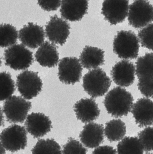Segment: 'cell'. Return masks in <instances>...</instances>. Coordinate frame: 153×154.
<instances>
[{"label": "cell", "instance_id": "obj_27", "mask_svg": "<svg viewBox=\"0 0 153 154\" xmlns=\"http://www.w3.org/2000/svg\"><path fill=\"white\" fill-rule=\"evenodd\" d=\"M152 23L144 27L138 32V39L144 48L152 50L153 46Z\"/></svg>", "mask_w": 153, "mask_h": 154}, {"label": "cell", "instance_id": "obj_34", "mask_svg": "<svg viewBox=\"0 0 153 154\" xmlns=\"http://www.w3.org/2000/svg\"><path fill=\"white\" fill-rule=\"evenodd\" d=\"M1 58H0V67H1Z\"/></svg>", "mask_w": 153, "mask_h": 154}, {"label": "cell", "instance_id": "obj_5", "mask_svg": "<svg viewBox=\"0 0 153 154\" xmlns=\"http://www.w3.org/2000/svg\"><path fill=\"white\" fill-rule=\"evenodd\" d=\"M6 66L15 70H25L34 61L33 54L22 44H14L4 52Z\"/></svg>", "mask_w": 153, "mask_h": 154}, {"label": "cell", "instance_id": "obj_18", "mask_svg": "<svg viewBox=\"0 0 153 154\" xmlns=\"http://www.w3.org/2000/svg\"><path fill=\"white\" fill-rule=\"evenodd\" d=\"M77 119L83 123H90L99 117L100 110L98 104L92 98H82L74 106Z\"/></svg>", "mask_w": 153, "mask_h": 154}, {"label": "cell", "instance_id": "obj_32", "mask_svg": "<svg viewBox=\"0 0 153 154\" xmlns=\"http://www.w3.org/2000/svg\"><path fill=\"white\" fill-rule=\"evenodd\" d=\"M4 124V117L3 112L0 107V127L3 125Z\"/></svg>", "mask_w": 153, "mask_h": 154}, {"label": "cell", "instance_id": "obj_29", "mask_svg": "<svg viewBox=\"0 0 153 154\" xmlns=\"http://www.w3.org/2000/svg\"><path fill=\"white\" fill-rule=\"evenodd\" d=\"M138 139L144 151L151 152L153 150V128L148 127L138 134Z\"/></svg>", "mask_w": 153, "mask_h": 154}, {"label": "cell", "instance_id": "obj_23", "mask_svg": "<svg viewBox=\"0 0 153 154\" xmlns=\"http://www.w3.org/2000/svg\"><path fill=\"white\" fill-rule=\"evenodd\" d=\"M117 154H143L144 149L137 137L123 138L117 146Z\"/></svg>", "mask_w": 153, "mask_h": 154}, {"label": "cell", "instance_id": "obj_33", "mask_svg": "<svg viewBox=\"0 0 153 154\" xmlns=\"http://www.w3.org/2000/svg\"><path fill=\"white\" fill-rule=\"evenodd\" d=\"M0 154H5V149L0 142Z\"/></svg>", "mask_w": 153, "mask_h": 154}, {"label": "cell", "instance_id": "obj_1", "mask_svg": "<svg viewBox=\"0 0 153 154\" xmlns=\"http://www.w3.org/2000/svg\"><path fill=\"white\" fill-rule=\"evenodd\" d=\"M134 99L132 94L120 87L112 89L106 95L104 105L108 114L116 118L127 116L131 111Z\"/></svg>", "mask_w": 153, "mask_h": 154}, {"label": "cell", "instance_id": "obj_16", "mask_svg": "<svg viewBox=\"0 0 153 154\" xmlns=\"http://www.w3.org/2000/svg\"><path fill=\"white\" fill-rule=\"evenodd\" d=\"M60 6L61 16L64 20L78 21L87 13L89 0H62Z\"/></svg>", "mask_w": 153, "mask_h": 154}, {"label": "cell", "instance_id": "obj_35", "mask_svg": "<svg viewBox=\"0 0 153 154\" xmlns=\"http://www.w3.org/2000/svg\"><path fill=\"white\" fill-rule=\"evenodd\" d=\"M152 154V153H148V154Z\"/></svg>", "mask_w": 153, "mask_h": 154}, {"label": "cell", "instance_id": "obj_3", "mask_svg": "<svg viewBox=\"0 0 153 154\" xmlns=\"http://www.w3.org/2000/svg\"><path fill=\"white\" fill-rule=\"evenodd\" d=\"M111 81L106 72L100 68L91 69L83 78L84 91L93 98L101 97L109 89Z\"/></svg>", "mask_w": 153, "mask_h": 154}, {"label": "cell", "instance_id": "obj_14", "mask_svg": "<svg viewBox=\"0 0 153 154\" xmlns=\"http://www.w3.org/2000/svg\"><path fill=\"white\" fill-rule=\"evenodd\" d=\"M25 123L27 131L35 138L46 135L51 131L52 122L50 119L41 113H32L27 116Z\"/></svg>", "mask_w": 153, "mask_h": 154}, {"label": "cell", "instance_id": "obj_13", "mask_svg": "<svg viewBox=\"0 0 153 154\" xmlns=\"http://www.w3.org/2000/svg\"><path fill=\"white\" fill-rule=\"evenodd\" d=\"M45 36L43 27L33 23H29L19 32V39L22 45L33 49L38 48L44 42Z\"/></svg>", "mask_w": 153, "mask_h": 154}, {"label": "cell", "instance_id": "obj_17", "mask_svg": "<svg viewBox=\"0 0 153 154\" xmlns=\"http://www.w3.org/2000/svg\"><path fill=\"white\" fill-rule=\"evenodd\" d=\"M132 113L136 123L140 127L150 126L153 122V103L148 98H141L133 104Z\"/></svg>", "mask_w": 153, "mask_h": 154}, {"label": "cell", "instance_id": "obj_19", "mask_svg": "<svg viewBox=\"0 0 153 154\" xmlns=\"http://www.w3.org/2000/svg\"><path fill=\"white\" fill-rule=\"evenodd\" d=\"M80 138L84 145L87 148L98 147L104 138V128L97 123H89L84 125L80 133Z\"/></svg>", "mask_w": 153, "mask_h": 154}, {"label": "cell", "instance_id": "obj_12", "mask_svg": "<svg viewBox=\"0 0 153 154\" xmlns=\"http://www.w3.org/2000/svg\"><path fill=\"white\" fill-rule=\"evenodd\" d=\"M70 29L65 20L54 15L46 25L45 34L51 43L63 46L70 35Z\"/></svg>", "mask_w": 153, "mask_h": 154}, {"label": "cell", "instance_id": "obj_31", "mask_svg": "<svg viewBox=\"0 0 153 154\" xmlns=\"http://www.w3.org/2000/svg\"><path fill=\"white\" fill-rule=\"evenodd\" d=\"M92 154H117L115 148L109 146L97 147Z\"/></svg>", "mask_w": 153, "mask_h": 154}, {"label": "cell", "instance_id": "obj_28", "mask_svg": "<svg viewBox=\"0 0 153 154\" xmlns=\"http://www.w3.org/2000/svg\"><path fill=\"white\" fill-rule=\"evenodd\" d=\"M62 154H87V149L78 140L70 138L64 145Z\"/></svg>", "mask_w": 153, "mask_h": 154}, {"label": "cell", "instance_id": "obj_10", "mask_svg": "<svg viewBox=\"0 0 153 154\" xmlns=\"http://www.w3.org/2000/svg\"><path fill=\"white\" fill-rule=\"evenodd\" d=\"M82 66L75 57H66L58 64V76L59 80L66 85H74L81 80Z\"/></svg>", "mask_w": 153, "mask_h": 154}, {"label": "cell", "instance_id": "obj_15", "mask_svg": "<svg viewBox=\"0 0 153 154\" xmlns=\"http://www.w3.org/2000/svg\"><path fill=\"white\" fill-rule=\"evenodd\" d=\"M111 75L114 82L119 87H129L135 79V67L130 61L121 60L113 67Z\"/></svg>", "mask_w": 153, "mask_h": 154}, {"label": "cell", "instance_id": "obj_9", "mask_svg": "<svg viewBox=\"0 0 153 154\" xmlns=\"http://www.w3.org/2000/svg\"><path fill=\"white\" fill-rule=\"evenodd\" d=\"M16 86L23 98L31 100L40 93L43 83L37 73L25 70L17 76Z\"/></svg>", "mask_w": 153, "mask_h": 154}, {"label": "cell", "instance_id": "obj_21", "mask_svg": "<svg viewBox=\"0 0 153 154\" xmlns=\"http://www.w3.org/2000/svg\"><path fill=\"white\" fill-rule=\"evenodd\" d=\"M79 60L82 67L86 69L98 68L105 62L104 51L97 47L86 46L81 53Z\"/></svg>", "mask_w": 153, "mask_h": 154}, {"label": "cell", "instance_id": "obj_4", "mask_svg": "<svg viewBox=\"0 0 153 154\" xmlns=\"http://www.w3.org/2000/svg\"><path fill=\"white\" fill-rule=\"evenodd\" d=\"M152 52L138 58L136 63L135 74L138 79V89L145 97L153 96Z\"/></svg>", "mask_w": 153, "mask_h": 154}, {"label": "cell", "instance_id": "obj_7", "mask_svg": "<svg viewBox=\"0 0 153 154\" xmlns=\"http://www.w3.org/2000/svg\"><path fill=\"white\" fill-rule=\"evenodd\" d=\"M31 108V102L19 96H13L5 100L2 110L8 122L22 123L25 121Z\"/></svg>", "mask_w": 153, "mask_h": 154}, {"label": "cell", "instance_id": "obj_8", "mask_svg": "<svg viewBox=\"0 0 153 154\" xmlns=\"http://www.w3.org/2000/svg\"><path fill=\"white\" fill-rule=\"evenodd\" d=\"M0 141L4 149L15 152L25 149L27 145V133L23 127L13 125L4 129L0 134Z\"/></svg>", "mask_w": 153, "mask_h": 154}, {"label": "cell", "instance_id": "obj_24", "mask_svg": "<svg viewBox=\"0 0 153 154\" xmlns=\"http://www.w3.org/2000/svg\"><path fill=\"white\" fill-rule=\"evenodd\" d=\"M19 38V32L11 24H0V48H9L16 44Z\"/></svg>", "mask_w": 153, "mask_h": 154}, {"label": "cell", "instance_id": "obj_22", "mask_svg": "<svg viewBox=\"0 0 153 154\" xmlns=\"http://www.w3.org/2000/svg\"><path fill=\"white\" fill-rule=\"evenodd\" d=\"M104 132L110 142H117L122 140L125 135L126 127L121 119H112L106 124Z\"/></svg>", "mask_w": 153, "mask_h": 154}, {"label": "cell", "instance_id": "obj_2", "mask_svg": "<svg viewBox=\"0 0 153 154\" xmlns=\"http://www.w3.org/2000/svg\"><path fill=\"white\" fill-rule=\"evenodd\" d=\"M139 48L138 38L131 31H120L114 38L113 51L120 58L124 60L137 58L139 54Z\"/></svg>", "mask_w": 153, "mask_h": 154}, {"label": "cell", "instance_id": "obj_26", "mask_svg": "<svg viewBox=\"0 0 153 154\" xmlns=\"http://www.w3.org/2000/svg\"><path fill=\"white\" fill-rule=\"evenodd\" d=\"M15 91V83L10 74L0 72V101L8 99L12 96Z\"/></svg>", "mask_w": 153, "mask_h": 154}, {"label": "cell", "instance_id": "obj_6", "mask_svg": "<svg viewBox=\"0 0 153 154\" xmlns=\"http://www.w3.org/2000/svg\"><path fill=\"white\" fill-rule=\"evenodd\" d=\"M129 24L136 29L144 28L152 23L153 6L147 0H135L128 9Z\"/></svg>", "mask_w": 153, "mask_h": 154}, {"label": "cell", "instance_id": "obj_25", "mask_svg": "<svg viewBox=\"0 0 153 154\" xmlns=\"http://www.w3.org/2000/svg\"><path fill=\"white\" fill-rule=\"evenodd\" d=\"M32 154H62V151L54 139H40L32 149Z\"/></svg>", "mask_w": 153, "mask_h": 154}, {"label": "cell", "instance_id": "obj_20", "mask_svg": "<svg viewBox=\"0 0 153 154\" xmlns=\"http://www.w3.org/2000/svg\"><path fill=\"white\" fill-rule=\"evenodd\" d=\"M35 57L36 61L44 67H54L59 61L57 47L49 42H45L39 47Z\"/></svg>", "mask_w": 153, "mask_h": 154}, {"label": "cell", "instance_id": "obj_11", "mask_svg": "<svg viewBox=\"0 0 153 154\" xmlns=\"http://www.w3.org/2000/svg\"><path fill=\"white\" fill-rule=\"evenodd\" d=\"M128 0H104L102 14L112 25L123 22L128 14Z\"/></svg>", "mask_w": 153, "mask_h": 154}, {"label": "cell", "instance_id": "obj_30", "mask_svg": "<svg viewBox=\"0 0 153 154\" xmlns=\"http://www.w3.org/2000/svg\"><path fill=\"white\" fill-rule=\"evenodd\" d=\"M37 1L41 9L47 11H56L60 7L62 2V0H37Z\"/></svg>", "mask_w": 153, "mask_h": 154}]
</instances>
